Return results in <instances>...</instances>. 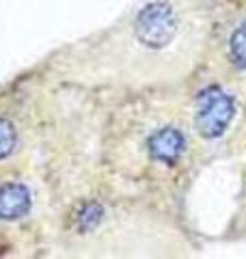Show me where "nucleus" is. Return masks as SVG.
I'll return each mask as SVG.
<instances>
[{
	"instance_id": "nucleus-1",
	"label": "nucleus",
	"mask_w": 246,
	"mask_h": 259,
	"mask_svg": "<svg viewBox=\"0 0 246 259\" xmlns=\"http://www.w3.org/2000/svg\"><path fill=\"white\" fill-rule=\"evenodd\" d=\"M184 26L186 20L182 18L177 7L171 3H151L138 11L132 28L136 41L145 50L162 52L177 41Z\"/></svg>"
},
{
	"instance_id": "nucleus-2",
	"label": "nucleus",
	"mask_w": 246,
	"mask_h": 259,
	"mask_svg": "<svg viewBox=\"0 0 246 259\" xmlns=\"http://www.w3.org/2000/svg\"><path fill=\"white\" fill-rule=\"evenodd\" d=\"M235 106L233 100L220 89H205L196 106V127L205 139H216L233 121Z\"/></svg>"
},
{
	"instance_id": "nucleus-3",
	"label": "nucleus",
	"mask_w": 246,
	"mask_h": 259,
	"mask_svg": "<svg viewBox=\"0 0 246 259\" xmlns=\"http://www.w3.org/2000/svg\"><path fill=\"white\" fill-rule=\"evenodd\" d=\"M186 147L184 134L175 127H164L158 130L151 139H149V153L153 160L162 162V164H175L182 158Z\"/></svg>"
},
{
	"instance_id": "nucleus-4",
	"label": "nucleus",
	"mask_w": 246,
	"mask_h": 259,
	"mask_svg": "<svg viewBox=\"0 0 246 259\" xmlns=\"http://www.w3.org/2000/svg\"><path fill=\"white\" fill-rule=\"evenodd\" d=\"M30 209V192L24 184H5L0 188V221H18Z\"/></svg>"
},
{
	"instance_id": "nucleus-5",
	"label": "nucleus",
	"mask_w": 246,
	"mask_h": 259,
	"mask_svg": "<svg viewBox=\"0 0 246 259\" xmlns=\"http://www.w3.org/2000/svg\"><path fill=\"white\" fill-rule=\"evenodd\" d=\"M102 207L97 203H85L78 212H76V225L80 231H91L95 229L97 225L102 221Z\"/></svg>"
},
{
	"instance_id": "nucleus-6",
	"label": "nucleus",
	"mask_w": 246,
	"mask_h": 259,
	"mask_svg": "<svg viewBox=\"0 0 246 259\" xmlns=\"http://www.w3.org/2000/svg\"><path fill=\"white\" fill-rule=\"evenodd\" d=\"M229 52L237 67L246 69V22L233 32L231 41H229Z\"/></svg>"
},
{
	"instance_id": "nucleus-7",
	"label": "nucleus",
	"mask_w": 246,
	"mask_h": 259,
	"mask_svg": "<svg viewBox=\"0 0 246 259\" xmlns=\"http://www.w3.org/2000/svg\"><path fill=\"white\" fill-rule=\"evenodd\" d=\"M15 145H18V132H15L13 123L7 119H0V160L11 156Z\"/></svg>"
}]
</instances>
